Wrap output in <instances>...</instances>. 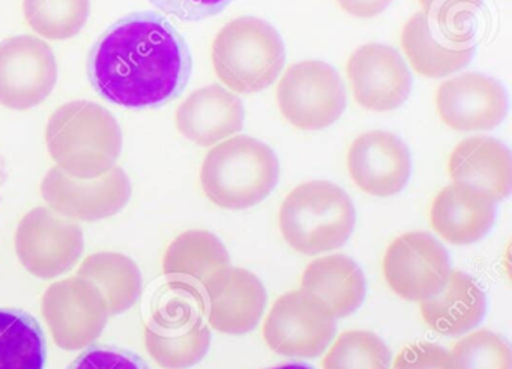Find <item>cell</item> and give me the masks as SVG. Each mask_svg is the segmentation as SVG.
Returning <instances> with one entry per match:
<instances>
[{"instance_id": "6da1fadb", "label": "cell", "mask_w": 512, "mask_h": 369, "mask_svg": "<svg viewBox=\"0 0 512 369\" xmlns=\"http://www.w3.org/2000/svg\"><path fill=\"white\" fill-rule=\"evenodd\" d=\"M95 89L113 104L157 107L178 95L191 74L187 44L164 18H125L101 38L91 57Z\"/></svg>"}, {"instance_id": "7a4b0ae2", "label": "cell", "mask_w": 512, "mask_h": 369, "mask_svg": "<svg viewBox=\"0 0 512 369\" xmlns=\"http://www.w3.org/2000/svg\"><path fill=\"white\" fill-rule=\"evenodd\" d=\"M50 156L68 176L95 179L112 170L122 153L121 126L107 108L91 101L61 105L46 128Z\"/></svg>"}, {"instance_id": "3957f363", "label": "cell", "mask_w": 512, "mask_h": 369, "mask_svg": "<svg viewBox=\"0 0 512 369\" xmlns=\"http://www.w3.org/2000/svg\"><path fill=\"white\" fill-rule=\"evenodd\" d=\"M280 162L274 150L248 135L212 147L200 170L206 197L221 209L244 210L262 203L278 183Z\"/></svg>"}, {"instance_id": "277c9868", "label": "cell", "mask_w": 512, "mask_h": 369, "mask_svg": "<svg viewBox=\"0 0 512 369\" xmlns=\"http://www.w3.org/2000/svg\"><path fill=\"white\" fill-rule=\"evenodd\" d=\"M278 224L290 248L304 255L323 254L349 240L356 210L340 186L328 180H310L284 198Z\"/></svg>"}, {"instance_id": "5b68a950", "label": "cell", "mask_w": 512, "mask_h": 369, "mask_svg": "<svg viewBox=\"0 0 512 369\" xmlns=\"http://www.w3.org/2000/svg\"><path fill=\"white\" fill-rule=\"evenodd\" d=\"M286 62L280 33L257 17H239L227 23L212 44L215 74L233 92L268 89Z\"/></svg>"}, {"instance_id": "8992f818", "label": "cell", "mask_w": 512, "mask_h": 369, "mask_svg": "<svg viewBox=\"0 0 512 369\" xmlns=\"http://www.w3.org/2000/svg\"><path fill=\"white\" fill-rule=\"evenodd\" d=\"M277 104L287 122L302 131H319L337 122L346 108L338 72L319 60L295 63L277 87Z\"/></svg>"}, {"instance_id": "52a82bcc", "label": "cell", "mask_w": 512, "mask_h": 369, "mask_svg": "<svg viewBox=\"0 0 512 369\" xmlns=\"http://www.w3.org/2000/svg\"><path fill=\"white\" fill-rule=\"evenodd\" d=\"M334 335V315L322 300L304 290L278 297L263 323L266 344L287 357H319Z\"/></svg>"}, {"instance_id": "ba28073f", "label": "cell", "mask_w": 512, "mask_h": 369, "mask_svg": "<svg viewBox=\"0 0 512 369\" xmlns=\"http://www.w3.org/2000/svg\"><path fill=\"white\" fill-rule=\"evenodd\" d=\"M83 248L85 236L80 225L47 207H35L17 227V257L38 278L67 273L82 257Z\"/></svg>"}, {"instance_id": "9c48e42d", "label": "cell", "mask_w": 512, "mask_h": 369, "mask_svg": "<svg viewBox=\"0 0 512 369\" xmlns=\"http://www.w3.org/2000/svg\"><path fill=\"white\" fill-rule=\"evenodd\" d=\"M41 312L53 341L70 351L97 341L110 315L100 290L79 275L50 285L43 294Z\"/></svg>"}, {"instance_id": "30bf717a", "label": "cell", "mask_w": 512, "mask_h": 369, "mask_svg": "<svg viewBox=\"0 0 512 369\" xmlns=\"http://www.w3.org/2000/svg\"><path fill=\"white\" fill-rule=\"evenodd\" d=\"M386 284L401 299L422 302L436 296L451 273L445 246L425 231L392 240L382 263Z\"/></svg>"}, {"instance_id": "8fae6325", "label": "cell", "mask_w": 512, "mask_h": 369, "mask_svg": "<svg viewBox=\"0 0 512 369\" xmlns=\"http://www.w3.org/2000/svg\"><path fill=\"white\" fill-rule=\"evenodd\" d=\"M58 81L52 48L37 36H14L0 42V105L31 110L43 104Z\"/></svg>"}, {"instance_id": "7c38bea8", "label": "cell", "mask_w": 512, "mask_h": 369, "mask_svg": "<svg viewBox=\"0 0 512 369\" xmlns=\"http://www.w3.org/2000/svg\"><path fill=\"white\" fill-rule=\"evenodd\" d=\"M131 194L130 179L121 167L95 179H76L55 167L41 182V195L50 209L73 221L112 218L127 206Z\"/></svg>"}, {"instance_id": "4fadbf2b", "label": "cell", "mask_w": 512, "mask_h": 369, "mask_svg": "<svg viewBox=\"0 0 512 369\" xmlns=\"http://www.w3.org/2000/svg\"><path fill=\"white\" fill-rule=\"evenodd\" d=\"M347 78L353 98L371 111L395 110L412 92V75L401 54L377 42L353 51L347 62Z\"/></svg>"}, {"instance_id": "5bb4252c", "label": "cell", "mask_w": 512, "mask_h": 369, "mask_svg": "<svg viewBox=\"0 0 512 369\" xmlns=\"http://www.w3.org/2000/svg\"><path fill=\"white\" fill-rule=\"evenodd\" d=\"M266 300L265 287L253 272L229 266L206 282L203 314L217 332L244 335L259 324Z\"/></svg>"}, {"instance_id": "9a60e30c", "label": "cell", "mask_w": 512, "mask_h": 369, "mask_svg": "<svg viewBox=\"0 0 512 369\" xmlns=\"http://www.w3.org/2000/svg\"><path fill=\"white\" fill-rule=\"evenodd\" d=\"M436 110L443 123L455 131H490L505 119L508 98L499 81L469 72L440 84Z\"/></svg>"}, {"instance_id": "2e32d148", "label": "cell", "mask_w": 512, "mask_h": 369, "mask_svg": "<svg viewBox=\"0 0 512 369\" xmlns=\"http://www.w3.org/2000/svg\"><path fill=\"white\" fill-rule=\"evenodd\" d=\"M347 170L365 194L392 197L409 182L412 161L400 137L376 129L353 141L347 152Z\"/></svg>"}, {"instance_id": "e0dca14e", "label": "cell", "mask_w": 512, "mask_h": 369, "mask_svg": "<svg viewBox=\"0 0 512 369\" xmlns=\"http://www.w3.org/2000/svg\"><path fill=\"white\" fill-rule=\"evenodd\" d=\"M229 266L226 246L206 230H188L179 234L163 258V273L170 290L191 297L202 312L206 282Z\"/></svg>"}, {"instance_id": "ac0fdd59", "label": "cell", "mask_w": 512, "mask_h": 369, "mask_svg": "<svg viewBox=\"0 0 512 369\" xmlns=\"http://www.w3.org/2000/svg\"><path fill=\"white\" fill-rule=\"evenodd\" d=\"M241 99L212 84L191 93L176 111L178 131L197 146L209 147L227 140L244 128Z\"/></svg>"}, {"instance_id": "d6986e66", "label": "cell", "mask_w": 512, "mask_h": 369, "mask_svg": "<svg viewBox=\"0 0 512 369\" xmlns=\"http://www.w3.org/2000/svg\"><path fill=\"white\" fill-rule=\"evenodd\" d=\"M494 218L496 201L464 183L445 186L431 204V227L452 245L478 242L493 227Z\"/></svg>"}, {"instance_id": "ffe728a7", "label": "cell", "mask_w": 512, "mask_h": 369, "mask_svg": "<svg viewBox=\"0 0 512 369\" xmlns=\"http://www.w3.org/2000/svg\"><path fill=\"white\" fill-rule=\"evenodd\" d=\"M448 173L452 182L473 186L496 203L511 194V152L496 138L481 135L461 141L449 156Z\"/></svg>"}, {"instance_id": "44dd1931", "label": "cell", "mask_w": 512, "mask_h": 369, "mask_svg": "<svg viewBox=\"0 0 512 369\" xmlns=\"http://www.w3.org/2000/svg\"><path fill=\"white\" fill-rule=\"evenodd\" d=\"M419 305L422 320L440 335L460 336L475 329L487 311L481 285L461 270H451L445 287Z\"/></svg>"}, {"instance_id": "7402d4cb", "label": "cell", "mask_w": 512, "mask_h": 369, "mask_svg": "<svg viewBox=\"0 0 512 369\" xmlns=\"http://www.w3.org/2000/svg\"><path fill=\"white\" fill-rule=\"evenodd\" d=\"M301 290L325 303L335 318L347 317L359 309L367 293L361 267L343 254L326 255L308 264Z\"/></svg>"}, {"instance_id": "603a6c76", "label": "cell", "mask_w": 512, "mask_h": 369, "mask_svg": "<svg viewBox=\"0 0 512 369\" xmlns=\"http://www.w3.org/2000/svg\"><path fill=\"white\" fill-rule=\"evenodd\" d=\"M452 42H440L436 29L424 12H416L407 20L401 32V45L410 65L424 77L440 78L466 68L475 47H452Z\"/></svg>"}, {"instance_id": "cb8c5ba5", "label": "cell", "mask_w": 512, "mask_h": 369, "mask_svg": "<svg viewBox=\"0 0 512 369\" xmlns=\"http://www.w3.org/2000/svg\"><path fill=\"white\" fill-rule=\"evenodd\" d=\"M77 275L91 281L106 300L110 315L127 312L142 296V273L127 255L97 252L85 258Z\"/></svg>"}, {"instance_id": "d4e9b609", "label": "cell", "mask_w": 512, "mask_h": 369, "mask_svg": "<svg viewBox=\"0 0 512 369\" xmlns=\"http://www.w3.org/2000/svg\"><path fill=\"white\" fill-rule=\"evenodd\" d=\"M211 339V329L202 318L181 329H166L149 321L145 330L146 350L164 369H188L202 362Z\"/></svg>"}, {"instance_id": "484cf974", "label": "cell", "mask_w": 512, "mask_h": 369, "mask_svg": "<svg viewBox=\"0 0 512 369\" xmlns=\"http://www.w3.org/2000/svg\"><path fill=\"white\" fill-rule=\"evenodd\" d=\"M46 339L38 321L19 309H0V369H43Z\"/></svg>"}, {"instance_id": "4316f807", "label": "cell", "mask_w": 512, "mask_h": 369, "mask_svg": "<svg viewBox=\"0 0 512 369\" xmlns=\"http://www.w3.org/2000/svg\"><path fill=\"white\" fill-rule=\"evenodd\" d=\"M26 23L46 39L76 36L88 23L91 0H23Z\"/></svg>"}, {"instance_id": "83f0119b", "label": "cell", "mask_w": 512, "mask_h": 369, "mask_svg": "<svg viewBox=\"0 0 512 369\" xmlns=\"http://www.w3.org/2000/svg\"><path fill=\"white\" fill-rule=\"evenodd\" d=\"M323 369H389L391 351L376 333L349 330L338 336L322 360Z\"/></svg>"}, {"instance_id": "f1b7e54d", "label": "cell", "mask_w": 512, "mask_h": 369, "mask_svg": "<svg viewBox=\"0 0 512 369\" xmlns=\"http://www.w3.org/2000/svg\"><path fill=\"white\" fill-rule=\"evenodd\" d=\"M449 354L454 369H512L508 341L488 329L476 330L464 336Z\"/></svg>"}, {"instance_id": "f546056e", "label": "cell", "mask_w": 512, "mask_h": 369, "mask_svg": "<svg viewBox=\"0 0 512 369\" xmlns=\"http://www.w3.org/2000/svg\"><path fill=\"white\" fill-rule=\"evenodd\" d=\"M419 5L448 41L467 45L473 36V18L484 6V0H419Z\"/></svg>"}, {"instance_id": "4dcf8cb0", "label": "cell", "mask_w": 512, "mask_h": 369, "mask_svg": "<svg viewBox=\"0 0 512 369\" xmlns=\"http://www.w3.org/2000/svg\"><path fill=\"white\" fill-rule=\"evenodd\" d=\"M67 369H149V366L133 351L94 345L83 351Z\"/></svg>"}, {"instance_id": "1f68e13d", "label": "cell", "mask_w": 512, "mask_h": 369, "mask_svg": "<svg viewBox=\"0 0 512 369\" xmlns=\"http://www.w3.org/2000/svg\"><path fill=\"white\" fill-rule=\"evenodd\" d=\"M392 369H454L451 354L434 342H418L404 348L395 357Z\"/></svg>"}, {"instance_id": "d6a6232c", "label": "cell", "mask_w": 512, "mask_h": 369, "mask_svg": "<svg viewBox=\"0 0 512 369\" xmlns=\"http://www.w3.org/2000/svg\"><path fill=\"white\" fill-rule=\"evenodd\" d=\"M158 9L184 21L205 20L223 11L230 0H151Z\"/></svg>"}, {"instance_id": "836d02e7", "label": "cell", "mask_w": 512, "mask_h": 369, "mask_svg": "<svg viewBox=\"0 0 512 369\" xmlns=\"http://www.w3.org/2000/svg\"><path fill=\"white\" fill-rule=\"evenodd\" d=\"M392 0H337L347 14L358 18H373L382 14Z\"/></svg>"}, {"instance_id": "e575fe53", "label": "cell", "mask_w": 512, "mask_h": 369, "mask_svg": "<svg viewBox=\"0 0 512 369\" xmlns=\"http://www.w3.org/2000/svg\"><path fill=\"white\" fill-rule=\"evenodd\" d=\"M269 369H313L310 366L304 365V363H286V365L275 366V368Z\"/></svg>"}]
</instances>
